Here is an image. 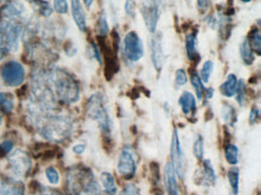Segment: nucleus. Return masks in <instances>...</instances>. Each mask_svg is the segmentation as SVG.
Segmentation results:
<instances>
[{"label": "nucleus", "instance_id": "1", "mask_svg": "<svg viewBox=\"0 0 261 195\" xmlns=\"http://www.w3.org/2000/svg\"><path fill=\"white\" fill-rule=\"evenodd\" d=\"M47 77L57 100L66 105H72L79 102L80 95H81L80 85L77 80L68 70L52 68L47 72Z\"/></svg>", "mask_w": 261, "mask_h": 195}, {"label": "nucleus", "instance_id": "2", "mask_svg": "<svg viewBox=\"0 0 261 195\" xmlns=\"http://www.w3.org/2000/svg\"><path fill=\"white\" fill-rule=\"evenodd\" d=\"M70 195H100V186L93 171L86 166H73L68 173Z\"/></svg>", "mask_w": 261, "mask_h": 195}, {"label": "nucleus", "instance_id": "3", "mask_svg": "<svg viewBox=\"0 0 261 195\" xmlns=\"http://www.w3.org/2000/svg\"><path fill=\"white\" fill-rule=\"evenodd\" d=\"M39 133L48 141H62L72 133V120L68 116L53 112L45 117L38 126Z\"/></svg>", "mask_w": 261, "mask_h": 195}, {"label": "nucleus", "instance_id": "4", "mask_svg": "<svg viewBox=\"0 0 261 195\" xmlns=\"http://www.w3.org/2000/svg\"><path fill=\"white\" fill-rule=\"evenodd\" d=\"M87 115L90 119L95 120L99 124L103 135L106 137L110 136L112 130V123L101 93H95L89 98L88 103H87Z\"/></svg>", "mask_w": 261, "mask_h": 195}, {"label": "nucleus", "instance_id": "5", "mask_svg": "<svg viewBox=\"0 0 261 195\" xmlns=\"http://www.w3.org/2000/svg\"><path fill=\"white\" fill-rule=\"evenodd\" d=\"M9 173L13 180L21 181V178L27 177L33 167L32 158L25 151L16 150L8 158Z\"/></svg>", "mask_w": 261, "mask_h": 195}, {"label": "nucleus", "instance_id": "6", "mask_svg": "<svg viewBox=\"0 0 261 195\" xmlns=\"http://www.w3.org/2000/svg\"><path fill=\"white\" fill-rule=\"evenodd\" d=\"M25 69L18 60H8L0 69V79L10 88H18L25 81Z\"/></svg>", "mask_w": 261, "mask_h": 195}, {"label": "nucleus", "instance_id": "7", "mask_svg": "<svg viewBox=\"0 0 261 195\" xmlns=\"http://www.w3.org/2000/svg\"><path fill=\"white\" fill-rule=\"evenodd\" d=\"M0 34L4 39L9 53L18 52L21 38L23 35V26L21 22L3 19V21H0Z\"/></svg>", "mask_w": 261, "mask_h": 195}, {"label": "nucleus", "instance_id": "8", "mask_svg": "<svg viewBox=\"0 0 261 195\" xmlns=\"http://www.w3.org/2000/svg\"><path fill=\"white\" fill-rule=\"evenodd\" d=\"M136 169V157L133 147L124 146L119 153L117 170H118L119 175L123 178H125V180H132V178L135 176Z\"/></svg>", "mask_w": 261, "mask_h": 195}, {"label": "nucleus", "instance_id": "9", "mask_svg": "<svg viewBox=\"0 0 261 195\" xmlns=\"http://www.w3.org/2000/svg\"><path fill=\"white\" fill-rule=\"evenodd\" d=\"M160 3L162 0H142L141 12L147 26V29L150 33H155L160 17Z\"/></svg>", "mask_w": 261, "mask_h": 195}, {"label": "nucleus", "instance_id": "10", "mask_svg": "<svg viewBox=\"0 0 261 195\" xmlns=\"http://www.w3.org/2000/svg\"><path fill=\"white\" fill-rule=\"evenodd\" d=\"M171 165L175 170L176 176L178 178H183L184 173H186V157L180 147L178 130L173 129L172 140H171Z\"/></svg>", "mask_w": 261, "mask_h": 195}, {"label": "nucleus", "instance_id": "11", "mask_svg": "<svg viewBox=\"0 0 261 195\" xmlns=\"http://www.w3.org/2000/svg\"><path fill=\"white\" fill-rule=\"evenodd\" d=\"M124 55L130 62H139L145 55L142 40L135 32H129L124 38Z\"/></svg>", "mask_w": 261, "mask_h": 195}, {"label": "nucleus", "instance_id": "12", "mask_svg": "<svg viewBox=\"0 0 261 195\" xmlns=\"http://www.w3.org/2000/svg\"><path fill=\"white\" fill-rule=\"evenodd\" d=\"M0 15L4 19L21 22L23 19H25L27 9L24 4L19 0H10L0 9Z\"/></svg>", "mask_w": 261, "mask_h": 195}, {"label": "nucleus", "instance_id": "13", "mask_svg": "<svg viewBox=\"0 0 261 195\" xmlns=\"http://www.w3.org/2000/svg\"><path fill=\"white\" fill-rule=\"evenodd\" d=\"M71 15L77 28L81 32H87V15L81 0H71Z\"/></svg>", "mask_w": 261, "mask_h": 195}, {"label": "nucleus", "instance_id": "14", "mask_svg": "<svg viewBox=\"0 0 261 195\" xmlns=\"http://www.w3.org/2000/svg\"><path fill=\"white\" fill-rule=\"evenodd\" d=\"M0 195H24V186L21 181L0 180Z\"/></svg>", "mask_w": 261, "mask_h": 195}, {"label": "nucleus", "instance_id": "15", "mask_svg": "<svg viewBox=\"0 0 261 195\" xmlns=\"http://www.w3.org/2000/svg\"><path fill=\"white\" fill-rule=\"evenodd\" d=\"M179 106L182 107V112L186 116H194L196 112V98L193 95V93L186 92L182 93V95L178 99Z\"/></svg>", "mask_w": 261, "mask_h": 195}, {"label": "nucleus", "instance_id": "16", "mask_svg": "<svg viewBox=\"0 0 261 195\" xmlns=\"http://www.w3.org/2000/svg\"><path fill=\"white\" fill-rule=\"evenodd\" d=\"M164 180H165L166 190L169 195H179L178 184H177V176L171 163H167L165 166V173H164Z\"/></svg>", "mask_w": 261, "mask_h": 195}, {"label": "nucleus", "instance_id": "17", "mask_svg": "<svg viewBox=\"0 0 261 195\" xmlns=\"http://www.w3.org/2000/svg\"><path fill=\"white\" fill-rule=\"evenodd\" d=\"M150 52H152V62L153 65H154L155 70L160 71L162 70L163 63H164V52H163V47H162V41L158 36L153 38L152 43H150Z\"/></svg>", "mask_w": 261, "mask_h": 195}, {"label": "nucleus", "instance_id": "18", "mask_svg": "<svg viewBox=\"0 0 261 195\" xmlns=\"http://www.w3.org/2000/svg\"><path fill=\"white\" fill-rule=\"evenodd\" d=\"M217 182V175L214 171V167L210 159L203 161V166L200 175L199 183H203L205 186H214Z\"/></svg>", "mask_w": 261, "mask_h": 195}, {"label": "nucleus", "instance_id": "19", "mask_svg": "<svg viewBox=\"0 0 261 195\" xmlns=\"http://www.w3.org/2000/svg\"><path fill=\"white\" fill-rule=\"evenodd\" d=\"M237 86H239V79H237V76L233 75V74H229L223 85L220 86V92H222L224 96L232 98L236 94Z\"/></svg>", "mask_w": 261, "mask_h": 195}, {"label": "nucleus", "instance_id": "20", "mask_svg": "<svg viewBox=\"0 0 261 195\" xmlns=\"http://www.w3.org/2000/svg\"><path fill=\"white\" fill-rule=\"evenodd\" d=\"M101 184L106 195H117L118 193V188H117L116 180L112 174L102 173L101 174Z\"/></svg>", "mask_w": 261, "mask_h": 195}, {"label": "nucleus", "instance_id": "21", "mask_svg": "<svg viewBox=\"0 0 261 195\" xmlns=\"http://www.w3.org/2000/svg\"><path fill=\"white\" fill-rule=\"evenodd\" d=\"M227 180L230 184V195H239L240 191V170L236 166L227 171Z\"/></svg>", "mask_w": 261, "mask_h": 195}, {"label": "nucleus", "instance_id": "22", "mask_svg": "<svg viewBox=\"0 0 261 195\" xmlns=\"http://www.w3.org/2000/svg\"><path fill=\"white\" fill-rule=\"evenodd\" d=\"M186 51L189 60H195L197 58L196 50V33H189L186 36Z\"/></svg>", "mask_w": 261, "mask_h": 195}, {"label": "nucleus", "instance_id": "23", "mask_svg": "<svg viewBox=\"0 0 261 195\" xmlns=\"http://www.w3.org/2000/svg\"><path fill=\"white\" fill-rule=\"evenodd\" d=\"M240 55H241V58H242V62L246 64V65H252L254 60H255V55H254L253 50L250 48L249 43L247 40H244V41L241 42Z\"/></svg>", "mask_w": 261, "mask_h": 195}, {"label": "nucleus", "instance_id": "24", "mask_svg": "<svg viewBox=\"0 0 261 195\" xmlns=\"http://www.w3.org/2000/svg\"><path fill=\"white\" fill-rule=\"evenodd\" d=\"M0 110L4 113H12L15 110L13 95L8 92H0Z\"/></svg>", "mask_w": 261, "mask_h": 195}, {"label": "nucleus", "instance_id": "25", "mask_svg": "<svg viewBox=\"0 0 261 195\" xmlns=\"http://www.w3.org/2000/svg\"><path fill=\"white\" fill-rule=\"evenodd\" d=\"M225 159L230 165L236 166L240 161V151L239 147L233 143H229L225 146Z\"/></svg>", "mask_w": 261, "mask_h": 195}, {"label": "nucleus", "instance_id": "26", "mask_svg": "<svg viewBox=\"0 0 261 195\" xmlns=\"http://www.w3.org/2000/svg\"><path fill=\"white\" fill-rule=\"evenodd\" d=\"M222 118L224 120V123H226L227 126H230V127L235 126V123L237 120L235 107L229 105V104H227V105H224L222 109Z\"/></svg>", "mask_w": 261, "mask_h": 195}, {"label": "nucleus", "instance_id": "27", "mask_svg": "<svg viewBox=\"0 0 261 195\" xmlns=\"http://www.w3.org/2000/svg\"><path fill=\"white\" fill-rule=\"evenodd\" d=\"M249 43L250 48L253 50V52H256L257 55H260L261 52V35L259 29H253L250 32L248 36V40H247Z\"/></svg>", "mask_w": 261, "mask_h": 195}, {"label": "nucleus", "instance_id": "28", "mask_svg": "<svg viewBox=\"0 0 261 195\" xmlns=\"http://www.w3.org/2000/svg\"><path fill=\"white\" fill-rule=\"evenodd\" d=\"M33 5H34L36 11H38L40 15L42 16V17L48 18L52 16L53 8H52V5L49 4V2H47V0H39V2H36L35 4H33Z\"/></svg>", "mask_w": 261, "mask_h": 195}, {"label": "nucleus", "instance_id": "29", "mask_svg": "<svg viewBox=\"0 0 261 195\" xmlns=\"http://www.w3.org/2000/svg\"><path fill=\"white\" fill-rule=\"evenodd\" d=\"M190 81H192V85L196 92V98L199 100H201L203 98V93H205V87H203V82L200 79V76L196 72H193L190 75Z\"/></svg>", "mask_w": 261, "mask_h": 195}, {"label": "nucleus", "instance_id": "30", "mask_svg": "<svg viewBox=\"0 0 261 195\" xmlns=\"http://www.w3.org/2000/svg\"><path fill=\"white\" fill-rule=\"evenodd\" d=\"M193 153L197 160H202L203 153H205V143H203L202 136L196 135V139L193 144Z\"/></svg>", "mask_w": 261, "mask_h": 195}, {"label": "nucleus", "instance_id": "31", "mask_svg": "<svg viewBox=\"0 0 261 195\" xmlns=\"http://www.w3.org/2000/svg\"><path fill=\"white\" fill-rule=\"evenodd\" d=\"M45 176H46V180L48 181V183L51 184V186H58L60 182V175L55 166L46 167Z\"/></svg>", "mask_w": 261, "mask_h": 195}, {"label": "nucleus", "instance_id": "32", "mask_svg": "<svg viewBox=\"0 0 261 195\" xmlns=\"http://www.w3.org/2000/svg\"><path fill=\"white\" fill-rule=\"evenodd\" d=\"M109 33H110V27H109V23H107L105 15H100L98 18V22H96V34L101 36V38H105Z\"/></svg>", "mask_w": 261, "mask_h": 195}, {"label": "nucleus", "instance_id": "33", "mask_svg": "<svg viewBox=\"0 0 261 195\" xmlns=\"http://www.w3.org/2000/svg\"><path fill=\"white\" fill-rule=\"evenodd\" d=\"M213 69H214V63L212 62V60H207V62L203 63L201 72H200V75H199L200 79H201L203 83L208 82L210 77L213 72Z\"/></svg>", "mask_w": 261, "mask_h": 195}, {"label": "nucleus", "instance_id": "34", "mask_svg": "<svg viewBox=\"0 0 261 195\" xmlns=\"http://www.w3.org/2000/svg\"><path fill=\"white\" fill-rule=\"evenodd\" d=\"M53 10L59 15H66L69 12L68 0H53Z\"/></svg>", "mask_w": 261, "mask_h": 195}, {"label": "nucleus", "instance_id": "35", "mask_svg": "<svg viewBox=\"0 0 261 195\" xmlns=\"http://www.w3.org/2000/svg\"><path fill=\"white\" fill-rule=\"evenodd\" d=\"M235 95H236V102L239 103L241 106L244 105V103H246V87H244L243 80L239 81V86H237Z\"/></svg>", "mask_w": 261, "mask_h": 195}, {"label": "nucleus", "instance_id": "36", "mask_svg": "<svg viewBox=\"0 0 261 195\" xmlns=\"http://www.w3.org/2000/svg\"><path fill=\"white\" fill-rule=\"evenodd\" d=\"M13 141L12 140H4L0 143V157H5L13 151Z\"/></svg>", "mask_w": 261, "mask_h": 195}, {"label": "nucleus", "instance_id": "37", "mask_svg": "<svg viewBox=\"0 0 261 195\" xmlns=\"http://www.w3.org/2000/svg\"><path fill=\"white\" fill-rule=\"evenodd\" d=\"M175 81L177 86H184L187 82H188V75H187L186 70L183 69H178L176 71L175 75Z\"/></svg>", "mask_w": 261, "mask_h": 195}, {"label": "nucleus", "instance_id": "38", "mask_svg": "<svg viewBox=\"0 0 261 195\" xmlns=\"http://www.w3.org/2000/svg\"><path fill=\"white\" fill-rule=\"evenodd\" d=\"M118 195H141V191H140V189L135 186V184L130 183L126 184Z\"/></svg>", "mask_w": 261, "mask_h": 195}, {"label": "nucleus", "instance_id": "39", "mask_svg": "<svg viewBox=\"0 0 261 195\" xmlns=\"http://www.w3.org/2000/svg\"><path fill=\"white\" fill-rule=\"evenodd\" d=\"M90 51H92V56L96 59V62H98L99 64H102L103 63L102 56H101V51H100L99 46L96 45L95 42L90 43Z\"/></svg>", "mask_w": 261, "mask_h": 195}, {"label": "nucleus", "instance_id": "40", "mask_svg": "<svg viewBox=\"0 0 261 195\" xmlns=\"http://www.w3.org/2000/svg\"><path fill=\"white\" fill-rule=\"evenodd\" d=\"M259 117H260L259 107L253 106L252 110H250V115H249V122H250V124H255L257 120H259Z\"/></svg>", "mask_w": 261, "mask_h": 195}, {"label": "nucleus", "instance_id": "41", "mask_svg": "<svg viewBox=\"0 0 261 195\" xmlns=\"http://www.w3.org/2000/svg\"><path fill=\"white\" fill-rule=\"evenodd\" d=\"M8 53H9V51L5 46L4 39H3L2 34H0V62H3V60L5 59V57L8 56Z\"/></svg>", "mask_w": 261, "mask_h": 195}, {"label": "nucleus", "instance_id": "42", "mask_svg": "<svg viewBox=\"0 0 261 195\" xmlns=\"http://www.w3.org/2000/svg\"><path fill=\"white\" fill-rule=\"evenodd\" d=\"M86 151V146L83 143H79V144H75V146L72 147V152L76 154V156H81L82 153H85Z\"/></svg>", "mask_w": 261, "mask_h": 195}, {"label": "nucleus", "instance_id": "43", "mask_svg": "<svg viewBox=\"0 0 261 195\" xmlns=\"http://www.w3.org/2000/svg\"><path fill=\"white\" fill-rule=\"evenodd\" d=\"M125 12H126V15H129V16H134V4H133V2L132 0H126V3H125Z\"/></svg>", "mask_w": 261, "mask_h": 195}, {"label": "nucleus", "instance_id": "44", "mask_svg": "<svg viewBox=\"0 0 261 195\" xmlns=\"http://www.w3.org/2000/svg\"><path fill=\"white\" fill-rule=\"evenodd\" d=\"M38 195H62L59 191L48 189V188H42L41 191H39Z\"/></svg>", "mask_w": 261, "mask_h": 195}, {"label": "nucleus", "instance_id": "45", "mask_svg": "<svg viewBox=\"0 0 261 195\" xmlns=\"http://www.w3.org/2000/svg\"><path fill=\"white\" fill-rule=\"evenodd\" d=\"M208 4H210V0H197V6H199L200 10H206L208 8Z\"/></svg>", "mask_w": 261, "mask_h": 195}, {"label": "nucleus", "instance_id": "46", "mask_svg": "<svg viewBox=\"0 0 261 195\" xmlns=\"http://www.w3.org/2000/svg\"><path fill=\"white\" fill-rule=\"evenodd\" d=\"M206 95V99L207 100H211L214 95V89L213 88H207L205 89V93H203Z\"/></svg>", "mask_w": 261, "mask_h": 195}, {"label": "nucleus", "instance_id": "47", "mask_svg": "<svg viewBox=\"0 0 261 195\" xmlns=\"http://www.w3.org/2000/svg\"><path fill=\"white\" fill-rule=\"evenodd\" d=\"M82 2H83V4L86 5V8L90 9V8H92L93 3H94V0H82Z\"/></svg>", "mask_w": 261, "mask_h": 195}, {"label": "nucleus", "instance_id": "48", "mask_svg": "<svg viewBox=\"0 0 261 195\" xmlns=\"http://www.w3.org/2000/svg\"><path fill=\"white\" fill-rule=\"evenodd\" d=\"M25 2L30 3V4H35V3H36V2H39V0H25Z\"/></svg>", "mask_w": 261, "mask_h": 195}, {"label": "nucleus", "instance_id": "49", "mask_svg": "<svg viewBox=\"0 0 261 195\" xmlns=\"http://www.w3.org/2000/svg\"><path fill=\"white\" fill-rule=\"evenodd\" d=\"M2 123H3V113L0 112V127H2Z\"/></svg>", "mask_w": 261, "mask_h": 195}, {"label": "nucleus", "instance_id": "50", "mask_svg": "<svg viewBox=\"0 0 261 195\" xmlns=\"http://www.w3.org/2000/svg\"><path fill=\"white\" fill-rule=\"evenodd\" d=\"M240 2H242V3H250V2H252V0H240Z\"/></svg>", "mask_w": 261, "mask_h": 195}, {"label": "nucleus", "instance_id": "51", "mask_svg": "<svg viewBox=\"0 0 261 195\" xmlns=\"http://www.w3.org/2000/svg\"><path fill=\"white\" fill-rule=\"evenodd\" d=\"M155 195H162V193H160V191H158V193H156Z\"/></svg>", "mask_w": 261, "mask_h": 195}, {"label": "nucleus", "instance_id": "52", "mask_svg": "<svg viewBox=\"0 0 261 195\" xmlns=\"http://www.w3.org/2000/svg\"><path fill=\"white\" fill-rule=\"evenodd\" d=\"M194 195H196V194H194Z\"/></svg>", "mask_w": 261, "mask_h": 195}]
</instances>
